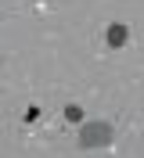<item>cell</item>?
I'll list each match as a JSON object with an SVG mask.
<instances>
[{"mask_svg": "<svg viewBox=\"0 0 144 158\" xmlns=\"http://www.w3.org/2000/svg\"><path fill=\"white\" fill-rule=\"evenodd\" d=\"M126 40H130V29H126L123 22H112V25H108V32H105V43H108V50H119L126 43Z\"/></svg>", "mask_w": 144, "mask_h": 158, "instance_id": "2", "label": "cell"}, {"mask_svg": "<svg viewBox=\"0 0 144 158\" xmlns=\"http://www.w3.org/2000/svg\"><path fill=\"white\" fill-rule=\"evenodd\" d=\"M65 118H68V122H83V108H79V104H68V108H65Z\"/></svg>", "mask_w": 144, "mask_h": 158, "instance_id": "3", "label": "cell"}, {"mask_svg": "<svg viewBox=\"0 0 144 158\" xmlns=\"http://www.w3.org/2000/svg\"><path fill=\"white\" fill-rule=\"evenodd\" d=\"M108 140H112V122H101V118H94V122H83V129H79V148H105Z\"/></svg>", "mask_w": 144, "mask_h": 158, "instance_id": "1", "label": "cell"}]
</instances>
